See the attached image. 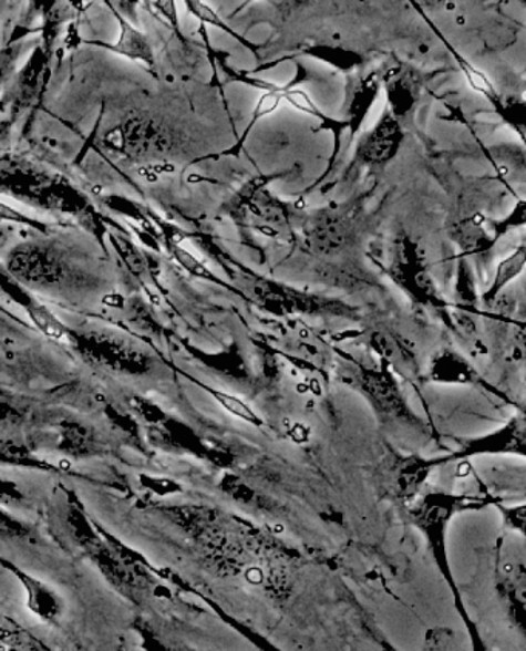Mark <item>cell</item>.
Wrapping results in <instances>:
<instances>
[{"mask_svg": "<svg viewBox=\"0 0 526 651\" xmlns=\"http://www.w3.org/2000/svg\"><path fill=\"white\" fill-rule=\"evenodd\" d=\"M0 564L8 571L13 572L16 579L21 582L27 593V607L30 608L31 613L38 616L41 621L51 623V626L61 621L65 611V602L53 588L47 586L42 580L34 578L30 572L21 570L18 565L7 562V560L2 559H0Z\"/></svg>", "mask_w": 526, "mask_h": 651, "instance_id": "cell-2", "label": "cell"}, {"mask_svg": "<svg viewBox=\"0 0 526 651\" xmlns=\"http://www.w3.org/2000/svg\"><path fill=\"white\" fill-rule=\"evenodd\" d=\"M117 249H120V254L123 255L124 261L127 262L128 269L132 270L133 273H141L144 270V260L141 257L140 252L133 247L128 245L127 241L124 239L116 238Z\"/></svg>", "mask_w": 526, "mask_h": 651, "instance_id": "cell-13", "label": "cell"}, {"mask_svg": "<svg viewBox=\"0 0 526 651\" xmlns=\"http://www.w3.org/2000/svg\"><path fill=\"white\" fill-rule=\"evenodd\" d=\"M27 311H29L30 319L38 326L39 331L53 340H69L70 332L66 331L64 324L59 323L56 317L50 311H47L44 306L33 303H27Z\"/></svg>", "mask_w": 526, "mask_h": 651, "instance_id": "cell-7", "label": "cell"}, {"mask_svg": "<svg viewBox=\"0 0 526 651\" xmlns=\"http://www.w3.org/2000/svg\"><path fill=\"white\" fill-rule=\"evenodd\" d=\"M34 531L25 521L18 519L13 514L0 507V537L7 540H31Z\"/></svg>", "mask_w": 526, "mask_h": 651, "instance_id": "cell-9", "label": "cell"}, {"mask_svg": "<svg viewBox=\"0 0 526 651\" xmlns=\"http://www.w3.org/2000/svg\"><path fill=\"white\" fill-rule=\"evenodd\" d=\"M0 219H7V221L22 223V225L37 226L30 218L22 215L21 211L11 209L7 204L0 203Z\"/></svg>", "mask_w": 526, "mask_h": 651, "instance_id": "cell-16", "label": "cell"}, {"mask_svg": "<svg viewBox=\"0 0 526 651\" xmlns=\"http://www.w3.org/2000/svg\"><path fill=\"white\" fill-rule=\"evenodd\" d=\"M27 500L19 485L10 478L0 477V507H19Z\"/></svg>", "mask_w": 526, "mask_h": 651, "instance_id": "cell-11", "label": "cell"}, {"mask_svg": "<svg viewBox=\"0 0 526 651\" xmlns=\"http://www.w3.org/2000/svg\"><path fill=\"white\" fill-rule=\"evenodd\" d=\"M121 33L120 41L113 46V50L117 53L124 54V56L135 59V61L147 62L152 64L153 56L151 45H148L147 39L143 37L136 29H133L131 23L125 22L124 19H120Z\"/></svg>", "mask_w": 526, "mask_h": 651, "instance_id": "cell-6", "label": "cell"}, {"mask_svg": "<svg viewBox=\"0 0 526 651\" xmlns=\"http://www.w3.org/2000/svg\"><path fill=\"white\" fill-rule=\"evenodd\" d=\"M22 422V414L10 403L0 402V425H18Z\"/></svg>", "mask_w": 526, "mask_h": 651, "instance_id": "cell-15", "label": "cell"}, {"mask_svg": "<svg viewBox=\"0 0 526 651\" xmlns=\"http://www.w3.org/2000/svg\"><path fill=\"white\" fill-rule=\"evenodd\" d=\"M206 391L210 392L212 397L217 400L219 405L224 407V410L229 411L230 414H234L235 417L245 420V422L250 423V425L261 426L262 420L260 415L255 413L252 407L247 405L245 400L237 397V395L227 394V392H223L219 390H212V388L206 386Z\"/></svg>", "mask_w": 526, "mask_h": 651, "instance_id": "cell-8", "label": "cell"}, {"mask_svg": "<svg viewBox=\"0 0 526 651\" xmlns=\"http://www.w3.org/2000/svg\"><path fill=\"white\" fill-rule=\"evenodd\" d=\"M78 347L90 362L109 370L131 375H141L148 371L147 356L115 341L93 337V339L78 341Z\"/></svg>", "mask_w": 526, "mask_h": 651, "instance_id": "cell-1", "label": "cell"}, {"mask_svg": "<svg viewBox=\"0 0 526 651\" xmlns=\"http://www.w3.org/2000/svg\"><path fill=\"white\" fill-rule=\"evenodd\" d=\"M141 484L145 488L151 489V492L159 494V496H167V494L178 492L179 489V486L175 482L168 480V478L141 476Z\"/></svg>", "mask_w": 526, "mask_h": 651, "instance_id": "cell-14", "label": "cell"}, {"mask_svg": "<svg viewBox=\"0 0 526 651\" xmlns=\"http://www.w3.org/2000/svg\"><path fill=\"white\" fill-rule=\"evenodd\" d=\"M58 433V448L66 456L84 458L97 453L96 434L84 423L64 420L59 425Z\"/></svg>", "mask_w": 526, "mask_h": 651, "instance_id": "cell-3", "label": "cell"}, {"mask_svg": "<svg viewBox=\"0 0 526 651\" xmlns=\"http://www.w3.org/2000/svg\"><path fill=\"white\" fill-rule=\"evenodd\" d=\"M400 133L396 131V125L391 117L382 121L380 127H377L371 136L363 144L361 153H363V159L369 164H380L392 158L399 145Z\"/></svg>", "mask_w": 526, "mask_h": 651, "instance_id": "cell-4", "label": "cell"}, {"mask_svg": "<svg viewBox=\"0 0 526 651\" xmlns=\"http://www.w3.org/2000/svg\"><path fill=\"white\" fill-rule=\"evenodd\" d=\"M0 464L18 466V468L47 471V473H50V471L51 473H56L58 471L56 466L34 456L29 446L13 441V438H0Z\"/></svg>", "mask_w": 526, "mask_h": 651, "instance_id": "cell-5", "label": "cell"}, {"mask_svg": "<svg viewBox=\"0 0 526 651\" xmlns=\"http://www.w3.org/2000/svg\"><path fill=\"white\" fill-rule=\"evenodd\" d=\"M132 405L135 407L136 413L144 420H147L148 423H152V425H161L166 420L163 411L158 406L153 405L152 402H148V400L135 397L133 399Z\"/></svg>", "mask_w": 526, "mask_h": 651, "instance_id": "cell-12", "label": "cell"}, {"mask_svg": "<svg viewBox=\"0 0 526 651\" xmlns=\"http://www.w3.org/2000/svg\"><path fill=\"white\" fill-rule=\"evenodd\" d=\"M525 265V255L524 249H520L519 252L514 254L513 257H509L508 260L502 262L501 268L497 270L496 282H494L493 289L491 292L486 293V297L494 298L497 296L498 290L504 288L506 282L512 280V278L516 277L517 273L522 272Z\"/></svg>", "mask_w": 526, "mask_h": 651, "instance_id": "cell-10", "label": "cell"}]
</instances>
